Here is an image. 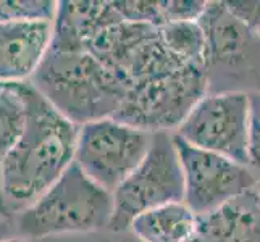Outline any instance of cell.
I'll return each mask as SVG.
<instances>
[{
    "mask_svg": "<svg viewBox=\"0 0 260 242\" xmlns=\"http://www.w3.org/2000/svg\"><path fill=\"white\" fill-rule=\"evenodd\" d=\"M20 86L26 102V123L0 169V192L12 220L38 200L75 161L79 128L29 83Z\"/></svg>",
    "mask_w": 260,
    "mask_h": 242,
    "instance_id": "6da1fadb",
    "label": "cell"
},
{
    "mask_svg": "<svg viewBox=\"0 0 260 242\" xmlns=\"http://www.w3.org/2000/svg\"><path fill=\"white\" fill-rule=\"evenodd\" d=\"M29 84L76 126L118 112L126 84L87 50L49 49Z\"/></svg>",
    "mask_w": 260,
    "mask_h": 242,
    "instance_id": "7a4b0ae2",
    "label": "cell"
},
{
    "mask_svg": "<svg viewBox=\"0 0 260 242\" xmlns=\"http://www.w3.org/2000/svg\"><path fill=\"white\" fill-rule=\"evenodd\" d=\"M112 213V194L73 161L38 200L15 215L13 228L24 239L87 236L109 229Z\"/></svg>",
    "mask_w": 260,
    "mask_h": 242,
    "instance_id": "3957f363",
    "label": "cell"
},
{
    "mask_svg": "<svg viewBox=\"0 0 260 242\" xmlns=\"http://www.w3.org/2000/svg\"><path fill=\"white\" fill-rule=\"evenodd\" d=\"M197 23L205 34L207 92H260V36L218 0L207 2Z\"/></svg>",
    "mask_w": 260,
    "mask_h": 242,
    "instance_id": "277c9868",
    "label": "cell"
},
{
    "mask_svg": "<svg viewBox=\"0 0 260 242\" xmlns=\"http://www.w3.org/2000/svg\"><path fill=\"white\" fill-rule=\"evenodd\" d=\"M205 94L202 68L183 65L129 84L112 118L147 132H170L179 128Z\"/></svg>",
    "mask_w": 260,
    "mask_h": 242,
    "instance_id": "5b68a950",
    "label": "cell"
},
{
    "mask_svg": "<svg viewBox=\"0 0 260 242\" xmlns=\"http://www.w3.org/2000/svg\"><path fill=\"white\" fill-rule=\"evenodd\" d=\"M110 232H128L138 215L167 203L183 202L184 184L179 158L170 132H152L146 157L112 192Z\"/></svg>",
    "mask_w": 260,
    "mask_h": 242,
    "instance_id": "8992f818",
    "label": "cell"
},
{
    "mask_svg": "<svg viewBox=\"0 0 260 242\" xmlns=\"http://www.w3.org/2000/svg\"><path fill=\"white\" fill-rule=\"evenodd\" d=\"M152 132L116 118H102L78 128L75 163L110 194L146 157Z\"/></svg>",
    "mask_w": 260,
    "mask_h": 242,
    "instance_id": "52a82bcc",
    "label": "cell"
},
{
    "mask_svg": "<svg viewBox=\"0 0 260 242\" xmlns=\"http://www.w3.org/2000/svg\"><path fill=\"white\" fill-rule=\"evenodd\" d=\"M172 137L183 171V202L197 217L252 191L257 176L246 165L194 147L175 132Z\"/></svg>",
    "mask_w": 260,
    "mask_h": 242,
    "instance_id": "ba28073f",
    "label": "cell"
},
{
    "mask_svg": "<svg viewBox=\"0 0 260 242\" xmlns=\"http://www.w3.org/2000/svg\"><path fill=\"white\" fill-rule=\"evenodd\" d=\"M247 94L207 92L175 131L191 146L247 166Z\"/></svg>",
    "mask_w": 260,
    "mask_h": 242,
    "instance_id": "9c48e42d",
    "label": "cell"
},
{
    "mask_svg": "<svg viewBox=\"0 0 260 242\" xmlns=\"http://www.w3.org/2000/svg\"><path fill=\"white\" fill-rule=\"evenodd\" d=\"M53 23H0V84H21L41 66L52 44Z\"/></svg>",
    "mask_w": 260,
    "mask_h": 242,
    "instance_id": "30bf717a",
    "label": "cell"
},
{
    "mask_svg": "<svg viewBox=\"0 0 260 242\" xmlns=\"http://www.w3.org/2000/svg\"><path fill=\"white\" fill-rule=\"evenodd\" d=\"M121 20L113 2H58L50 49L87 50L99 32Z\"/></svg>",
    "mask_w": 260,
    "mask_h": 242,
    "instance_id": "8fae6325",
    "label": "cell"
},
{
    "mask_svg": "<svg viewBox=\"0 0 260 242\" xmlns=\"http://www.w3.org/2000/svg\"><path fill=\"white\" fill-rule=\"evenodd\" d=\"M192 242H260V209L252 191L197 217Z\"/></svg>",
    "mask_w": 260,
    "mask_h": 242,
    "instance_id": "7c38bea8",
    "label": "cell"
},
{
    "mask_svg": "<svg viewBox=\"0 0 260 242\" xmlns=\"http://www.w3.org/2000/svg\"><path fill=\"white\" fill-rule=\"evenodd\" d=\"M197 215L184 202L152 209L133 218L128 232L138 242H192Z\"/></svg>",
    "mask_w": 260,
    "mask_h": 242,
    "instance_id": "4fadbf2b",
    "label": "cell"
},
{
    "mask_svg": "<svg viewBox=\"0 0 260 242\" xmlns=\"http://www.w3.org/2000/svg\"><path fill=\"white\" fill-rule=\"evenodd\" d=\"M26 123V102L20 84H0V169L8 152L21 136ZM0 215L10 218L0 192ZM12 220V218H10Z\"/></svg>",
    "mask_w": 260,
    "mask_h": 242,
    "instance_id": "5bb4252c",
    "label": "cell"
},
{
    "mask_svg": "<svg viewBox=\"0 0 260 242\" xmlns=\"http://www.w3.org/2000/svg\"><path fill=\"white\" fill-rule=\"evenodd\" d=\"M158 36L173 57L186 65L204 68L205 34L197 21L167 23L158 28Z\"/></svg>",
    "mask_w": 260,
    "mask_h": 242,
    "instance_id": "9a60e30c",
    "label": "cell"
},
{
    "mask_svg": "<svg viewBox=\"0 0 260 242\" xmlns=\"http://www.w3.org/2000/svg\"><path fill=\"white\" fill-rule=\"evenodd\" d=\"M57 7L58 2H53V0H0V23H53Z\"/></svg>",
    "mask_w": 260,
    "mask_h": 242,
    "instance_id": "2e32d148",
    "label": "cell"
},
{
    "mask_svg": "<svg viewBox=\"0 0 260 242\" xmlns=\"http://www.w3.org/2000/svg\"><path fill=\"white\" fill-rule=\"evenodd\" d=\"M115 10L128 23L150 24L160 28L164 21L162 2H147V0H124V2H113Z\"/></svg>",
    "mask_w": 260,
    "mask_h": 242,
    "instance_id": "e0dca14e",
    "label": "cell"
},
{
    "mask_svg": "<svg viewBox=\"0 0 260 242\" xmlns=\"http://www.w3.org/2000/svg\"><path fill=\"white\" fill-rule=\"evenodd\" d=\"M247 168L260 176V92L247 94Z\"/></svg>",
    "mask_w": 260,
    "mask_h": 242,
    "instance_id": "ac0fdd59",
    "label": "cell"
},
{
    "mask_svg": "<svg viewBox=\"0 0 260 242\" xmlns=\"http://www.w3.org/2000/svg\"><path fill=\"white\" fill-rule=\"evenodd\" d=\"M205 7H207L205 0H164V24L175 21H197L204 13Z\"/></svg>",
    "mask_w": 260,
    "mask_h": 242,
    "instance_id": "d6986e66",
    "label": "cell"
},
{
    "mask_svg": "<svg viewBox=\"0 0 260 242\" xmlns=\"http://www.w3.org/2000/svg\"><path fill=\"white\" fill-rule=\"evenodd\" d=\"M225 4L233 15L260 36V0H233Z\"/></svg>",
    "mask_w": 260,
    "mask_h": 242,
    "instance_id": "ffe728a7",
    "label": "cell"
},
{
    "mask_svg": "<svg viewBox=\"0 0 260 242\" xmlns=\"http://www.w3.org/2000/svg\"><path fill=\"white\" fill-rule=\"evenodd\" d=\"M12 236H16L15 228H13V220L5 218L4 215H0V242Z\"/></svg>",
    "mask_w": 260,
    "mask_h": 242,
    "instance_id": "44dd1931",
    "label": "cell"
},
{
    "mask_svg": "<svg viewBox=\"0 0 260 242\" xmlns=\"http://www.w3.org/2000/svg\"><path fill=\"white\" fill-rule=\"evenodd\" d=\"M123 234L124 232H110L109 237H104L101 240H91V242H138L133 236H131V240H126V237H123ZM83 242H87V240H83Z\"/></svg>",
    "mask_w": 260,
    "mask_h": 242,
    "instance_id": "7402d4cb",
    "label": "cell"
},
{
    "mask_svg": "<svg viewBox=\"0 0 260 242\" xmlns=\"http://www.w3.org/2000/svg\"><path fill=\"white\" fill-rule=\"evenodd\" d=\"M252 195H254V199H255L257 207L260 209V176L257 178V183H255V186L252 187Z\"/></svg>",
    "mask_w": 260,
    "mask_h": 242,
    "instance_id": "603a6c76",
    "label": "cell"
},
{
    "mask_svg": "<svg viewBox=\"0 0 260 242\" xmlns=\"http://www.w3.org/2000/svg\"><path fill=\"white\" fill-rule=\"evenodd\" d=\"M2 242H29V240L24 239V237H20V236H12V237H8Z\"/></svg>",
    "mask_w": 260,
    "mask_h": 242,
    "instance_id": "cb8c5ba5",
    "label": "cell"
}]
</instances>
